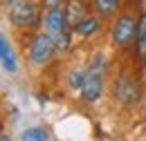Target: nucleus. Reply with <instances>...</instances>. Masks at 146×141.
Returning a JSON list of instances; mask_svg holds the SVG:
<instances>
[{
	"instance_id": "nucleus-9",
	"label": "nucleus",
	"mask_w": 146,
	"mask_h": 141,
	"mask_svg": "<svg viewBox=\"0 0 146 141\" xmlns=\"http://www.w3.org/2000/svg\"><path fill=\"white\" fill-rule=\"evenodd\" d=\"M135 40H137V54H139V58L146 61V16H142L137 20V36H135Z\"/></svg>"
},
{
	"instance_id": "nucleus-7",
	"label": "nucleus",
	"mask_w": 146,
	"mask_h": 141,
	"mask_svg": "<svg viewBox=\"0 0 146 141\" xmlns=\"http://www.w3.org/2000/svg\"><path fill=\"white\" fill-rule=\"evenodd\" d=\"M0 63H2V67L9 72H16V54L11 49V45H9V40L5 38V36L0 34Z\"/></svg>"
},
{
	"instance_id": "nucleus-19",
	"label": "nucleus",
	"mask_w": 146,
	"mask_h": 141,
	"mask_svg": "<svg viewBox=\"0 0 146 141\" xmlns=\"http://www.w3.org/2000/svg\"><path fill=\"white\" fill-rule=\"evenodd\" d=\"M5 2H14V0H5Z\"/></svg>"
},
{
	"instance_id": "nucleus-13",
	"label": "nucleus",
	"mask_w": 146,
	"mask_h": 141,
	"mask_svg": "<svg viewBox=\"0 0 146 141\" xmlns=\"http://www.w3.org/2000/svg\"><path fill=\"white\" fill-rule=\"evenodd\" d=\"M83 78H86V70H79V67H74V70H70V85H72L74 90H81V85H83Z\"/></svg>"
},
{
	"instance_id": "nucleus-8",
	"label": "nucleus",
	"mask_w": 146,
	"mask_h": 141,
	"mask_svg": "<svg viewBox=\"0 0 146 141\" xmlns=\"http://www.w3.org/2000/svg\"><path fill=\"white\" fill-rule=\"evenodd\" d=\"M83 18V7L79 0H70L65 5V20H68V27H76Z\"/></svg>"
},
{
	"instance_id": "nucleus-15",
	"label": "nucleus",
	"mask_w": 146,
	"mask_h": 141,
	"mask_svg": "<svg viewBox=\"0 0 146 141\" xmlns=\"http://www.w3.org/2000/svg\"><path fill=\"white\" fill-rule=\"evenodd\" d=\"M43 5L50 9V7H58V5H63V0H43Z\"/></svg>"
},
{
	"instance_id": "nucleus-14",
	"label": "nucleus",
	"mask_w": 146,
	"mask_h": 141,
	"mask_svg": "<svg viewBox=\"0 0 146 141\" xmlns=\"http://www.w3.org/2000/svg\"><path fill=\"white\" fill-rule=\"evenodd\" d=\"M54 47H56V52H65L70 47V32L68 29L61 32L58 36H54Z\"/></svg>"
},
{
	"instance_id": "nucleus-12",
	"label": "nucleus",
	"mask_w": 146,
	"mask_h": 141,
	"mask_svg": "<svg viewBox=\"0 0 146 141\" xmlns=\"http://www.w3.org/2000/svg\"><path fill=\"white\" fill-rule=\"evenodd\" d=\"M20 139L23 141H47V132L43 128H29V130L23 132Z\"/></svg>"
},
{
	"instance_id": "nucleus-5",
	"label": "nucleus",
	"mask_w": 146,
	"mask_h": 141,
	"mask_svg": "<svg viewBox=\"0 0 146 141\" xmlns=\"http://www.w3.org/2000/svg\"><path fill=\"white\" fill-rule=\"evenodd\" d=\"M54 36H50L47 32L45 34H38L34 38V43H32V63H36V65H43V63H47L50 58H52V54H54Z\"/></svg>"
},
{
	"instance_id": "nucleus-11",
	"label": "nucleus",
	"mask_w": 146,
	"mask_h": 141,
	"mask_svg": "<svg viewBox=\"0 0 146 141\" xmlns=\"http://www.w3.org/2000/svg\"><path fill=\"white\" fill-rule=\"evenodd\" d=\"M92 2H94V9H97L101 16H110V14H115L117 7H119V0H92Z\"/></svg>"
},
{
	"instance_id": "nucleus-18",
	"label": "nucleus",
	"mask_w": 146,
	"mask_h": 141,
	"mask_svg": "<svg viewBox=\"0 0 146 141\" xmlns=\"http://www.w3.org/2000/svg\"><path fill=\"white\" fill-rule=\"evenodd\" d=\"M144 107H146V96H144Z\"/></svg>"
},
{
	"instance_id": "nucleus-4",
	"label": "nucleus",
	"mask_w": 146,
	"mask_h": 141,
	"mask_svg": "<svg viewBox=\"0 0 146 141\" xmlns=\"http://www.w3.org/2000/svg\"><path fill=\"white\" fill-rule=\"evenodd\" d=\"M38 18V7L34 0H16L11 5V20L18 27H32Z\"/></svg>"
},
{
	"instance_id": "nucleus-3",
	"label": "nucleus",
	"mask_w": 146,
	"mask_h": 141,
	"mask_svg": "<svg viewBox=\"0 0 146 141\" xmlns=\"http://www.w3.org/2000/svg\"><path fill=\"white\" fill-rule=\"evenodd\" d=\"M137 36V22L133 16H119L112 25L110 38L117 47H126L128 43H133V38Z\"/></svg>"
},
{
	"instance_id": "nucleus-16",
	"label": "nucleus",
	"mask_w": 146,
	"mask_h": 141,
	"mask_svg": "<svg viewBox=\"0 0 146 141\" xmlns=\"http://www.w3.org/2000/svg\"><path fill=\"white\" fill-rule=\"evenodd\" d=\"M0 141H11L9 137H5V134H0Z\"/></svg>"
},
{
	"instance_id": "nucleus-1",
	"label": "nucleus",
	"mask_w": 146,
	"mask_h": 141,
	"mask_svg": "<svg viewBox=\"0 0 146 141\" xmlns=\"http://www.w3.org/2000/svg\"><path fill=\"white\" fill-rule=\"evenodd\" d=\"M104 72H106V61L101 54H94L86 70V78H83V85H81V99L83 101H97L101 96V90H104Z\"/></svg>"
},
{
	"instance_id": "nucleus-10",
	"label": "nucleus",
	"mask_w": 146,
	"mask_h": 141,
	"mask_svg": "<svg viewBox=\"0 0 146 141\" xmlns=\"http://www.w3.org/2000/svg\"><path fill=\"white\" fill-rule=\"evenodd\" d=\"M97 27H99L97 18L83 16V18H81V22L74 27V32H76V34H81V36H90V34H94V32H97Z\"/></svg>"
},
{
	"instance_id": "nucleus-2",
	"label": "nucleus",
	"mask_w": 146,
	"mask_h": 141,
	"mask_svg": "<svg viewBox=\"0 0 146 141\" xmlns=\"http://www.w3.org/2000/svg\"><path fill=\"white\" fill-rule=\"evenodd\" d=\"M112 96H115V101L121 103V105L135 103V101L139 99V85H137V81L130 78L128 74H121V76L115 81V85H112Z\"/></svg>"
},
{
	"instance_id": "nucleus-6",
	"label": "nucleus",
	"mask_w": 146,
	"mask_h": 141,
	"mask_svg": "<svg viewBox=\"0 0 146 141\" xmlns=\"http://www.w3.org/2000/svg\"><path fill=\"white\" fill-rule=\"evenodd\" d=\"M43 22H45V32L50 36H58L61 32H65V29H68V20H65V9H63V5L50 7V9L45 11Z\"/></svg>"
},
{
	"instance_id": "nucleus-17",
	"label": "nucleus",
	"mask_w": 146,
	"mask_h": 141,
	"mask_svg": "<svg viewBox=\"0 0 146 141\" xmlns=\"http://www.w3.org/2000/svg\"><path fill=\"white\" fill-rule=\"evenodd\" d=\"M139 5H142V7H146V0H139Z\"/></svg>"
}]
</instances>
